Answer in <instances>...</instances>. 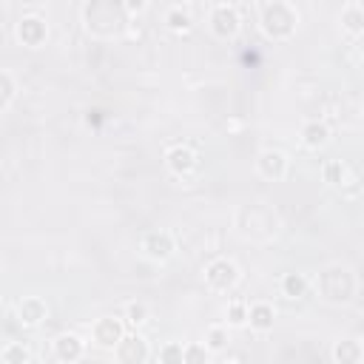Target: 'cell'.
I'll list each match as a JSON object with an SVG mask.
<instances>
[{
    "mask_svg": "<svg viewBox=\"0 0 364 364\" xmlns=\"http://www.w3.org/2000/svg\"><path fill=\"white\" fill-rule=\"evenodd\" d=\"M14 34H17V40H20L23 46L40 48V46L46 43V37H48V26H46V20H43L40 14H23V17L17 20Z\"/></svg>",
    "mask_w": 364,
    "mask_h": 364,
    "instance_id": "6",
    "label": "cell"
},
{
    "mask_svg": "<svg viewBox=\"0 0 364 364\" xmlns=\"http://www.w3.org/2000/svg\"><path fill=\"white\" fill-rule=\"evenodd\" d=\"M341 26H344L353 37H358V34L364 31V6H361L358 0H353V3H347V6L341 9Z\"/></svg>",
    "mask_w": 364,
    "mask_h": 364,
    "instance_id": "17",
    "label": "cell"
},
{
    "mask_svg": "<svg viewBox=\"0 0 364 364\" xmlns=\"http://www.w3.org/2000/svg\"><path fill=\"white\" fill-rule=\"evenodd\" d=\"M17 318L23 327H37L48 318V304L40 299V296H26L20 304H17Z\"/></svg>",
    "mask_w": 364,
    "mask_h": 364,
    "instance_id": "11",
    "label": "cell"
},
{
    "mask_svg": "<svg viewBox=\"0 0 364 364\" xmlns=\"http://www.w3.org/2000/svg\"><path fill=\"white\" fill-rule=\"evenodd\" d=\"M273 321H276L273 304H267V301H253V304H247V324H250V330L267 333V330H273Z\"/></svg>",
    "mask_w": 364,
    "mask_h": 364,
    "instance_id": "12",
    "label": "cell"
},
{
    "mask_svg": "<svg viewBox=\"0 0 364 364\" xmlns=\"http://www.w3.org/2000/svg\"><path fill=\"white\" fill-rule=\"evenodd\" d=\"M225 316H228V318H225V321H228L225 327H245V324H247V304L236 299V301L228 304Z\"/></svg>",
    "mask_w": 364,
    "mask_h": 364,
    "instance_id": "23",
    "label": "cell"
},
{
    "mask_svg": "<svg viewBox=\"0 0 364 364\" xmlns=\"http://www.w3.org/2000/svg\"><path fill=\"white\" fill-rule=\"evenodd\" d=\"M282 293L287 299H301L307 296V279L301 273H284L282 276Z\"/></svg>",
    "mask_w": 364,
    "mask_h": 364,
    "instance_id": "18",
    "label": "cell"
},
{
    "mask_svg": "<svg viewBox=\"0 0 364 364\" xmlns=\"http://www.w3.org/2000/svg\"><path fill=\"white\" fill-rule=\"evenodd\" d=\"M165 165L173 176H188L191 171H196L199 165V156L191 145H171L168 154H165Z\"/></svg>",
    "mask_w": 364,
    "mask_h": 364,
    "instance_id": "10",
    "label": "cell"
},
{
    "mask_svg": "<svg viewBox=\"0 0 364 364\" xmlns=\"http://www.w3.org/2000/svg\"><path fill=\"white\" fill-rule=\"evenodd\" d=\"M139 250H142L151 262H165V259H171V256H173L176 242H173V236H171L168 230H151V233H145V236H142Z\"/></svg>",
    "mask_w": 364,
    "mask_h": 364,
    "instance_id": "7",
    "label": "cell"
},
{
    "mask_svg": "<svg viewBox=\"0 0 364 364\" xmlns=\"http://www.w3.org/2000/svg\"><path fill=\"white\" fill-rule=\"evenodd\" d=\"M219 364H242V361H239V358H222Z\"/></svg>",
    "mask_w": 364,
    "mask_h": 364,
    "instance_id": "28",
    "label": "cell"
},
{
    "mask_svg": "<svg viewBox=\"0 0 364 364\" xmlns=\"http://www.w3.org/2000/svg\"><path fill=\"white\" fill-rule=\"evenodd\" d=\"M202 279H205L208 290H213V293H228V290H233V287L239 284L242 273H239V264H236L233 259L216 256V259H210V262L205 264Z\"/></svg>",
    "mask_w": 364,
    "mask_h": 364,
    "instance_id": "3",
    "label": "cell"
},
{
    "mask_svg": "<svg viewBox=\"0 0 364 364\" xmlns=\"http://www.w3.org/2000/svg\"><path fill=\"white\" fill-rule=\"evenodd\" d=\"M159 361L162 364H182V341H168L159 347Z\"/></svg>",
    "mask_w": 364,
    "mask_h": 364,
    "instance_id": "25",
    "label": "cell"
},
{
    "mask_svg": "<svg viewBox=\"0 0 364 364\" xmlns=\"http://www.w3.org/2000/svg\"><path fill=\"white\" fill-rule=\"evenodd\" d=\"M148 355H151L148 341H145L139 333H125V336L117 341V347H114L117 364H145Z\"/></svg>",
    "mask_w": 364,
    "mask_h": 364,
    "instance_id": "5",
    "label": "cell"
},
{
    "mask_svg": "<svg viewBox=\"0 0 364 364\" xmlns=\"http://www.w3.org/2000/svg\"><path fill=\"white\" fill-rule=\"evenodd\" d=\"M11 100H14V80L6 71H0V111L9 108Z\"/></svg>",
    "mask_w": 364,
    "mask_h": 364,
    "instance_id": "26",
    "label": "cell"
},
{
    "mask_svg": "<svg viewBox=\"0 0 364 364\" xmlns=\"http://www.w3.org/2000/svg\"><path fill=\"white\" fill-rule=\"evenodd\" d=\"M256 173H259L262 179H267V182L284 179V176H287V156H284L282 151H276V148L259 151V156H256Z\"/></svg>",
    "mask_w": 364,
    "mask_h": 364,
    "instance_id": "8",
    "label": "cell"
},
{
    "mask_svg": "<svg viewBox=\"0 0 364 364\" xmlns=\"http://www.w3.org/2000/svg\"><path fill=\"white\" fill-rule=\"evenodd\" d=\"M145 9H148V3H142V0H139V3H125V6H122V11H145Z\"/></svg>",
    "mask_w": 364,
    "mask_h": 364,
    "instance_id": "27",
    "label": "cell"
},
{
    "mask_svg": "<svg viewBox=\"0 0 364 364\" xmlns=\"http://www.w3.org/2000/svg\"><path fill=\"white\" fill-rule=\"evenodd\" d=\"M182 364H210V353L205 344L199 341H188L182 344Z\"/></svg>",
    "mask_w": 364,
    "mask_h": 364,
    "instance_id": "22",
    "label": "cell"
},
{
    "mask_svg": "<svg viewBox=\"0 0 364 364\" xmlns=\"http://www.w3.org/2000/svg\"><path fill=\"white\" fill-rule=\"evenodd\" d=\"M125 321L134 324V327H142L148 321V304L142 301H128L125 304Z\"/></svg>",
    "mask_w": 364,
    "mask_h": 364,
    "instance_id": "24",
    "label": "cell"
},
{
    "mask_svg": "<svg viewBox=\"0 0 364 364\" xmlns=\"http://www.w3.org/2000/svg\"><path fill=\"white\" fill-rule=\"evenodd\" d=\"M330 355H333L336 364H361V341H358L355 336L338 338V341L333 344Z\"/></svg>",
    "mask_w": 364,
    "mask_h": 364,
    "instance_id": "14",
    "label": "cell"
},
{
    "mask_svg": "<svg viewBox=\"0 0 364 364\" xmlns=\"http://www.w3.org/2000/svg\"><path fill=\"white\" fill-rule=\"evenodd\" d=\"M31 361V350L23 341H9L3 347V364H28Z\"/></svg>",
    "mask_w": 364,
    "mask_h": 364,
    "instance_id": "21",
    "label": "cell"
},
{
    "mask_svg": "<svg viewBox=\"0 0 364 364\" xmlns=\"http://www.w3.org/2000/svg\"><path fill=\"white\" fill-rule=\"evenodd\" d=\"M228 327L225 324H213V327H208V333H205V347H208V353H222L225 347H228Z\"/></svg>",
    "mask_w": 364,
    "mask_h": 364,
    "instance_id": "20",
    "label": "cell"
},
{
    "mask_svg": "<svg viewBox=\"0 0 364 364\" xmlns=\"http://www.w3.org/2000/svg\"><path fill=\"white\" fill-rule=\"evenodd\" d=\"M165 23H168V28L176 31V34L191 31V26H193L191 6H188V3H173V6H168V9H165Z\"/></svg>",
    "mask_w": 364,
    "mask_h": 364,
    "instance_id": "15",
    "label": "cell"
},
{
    "mask_svg": "<svg viewBox=\"0 0 364 364\" xmlns=\"http://www.w3.org/2000/svg\"><path fill=\"white\" fill-rule=\"evenodd\" d=\"M208 23H210V31H213L219 40H230V37L239 34L242 17H239V9H236L233 3H216V6H210Z\"/></svg>",
    "mask_w": 364,
    "mask_h": 364,
    "instance_id": "4",
    "label": "cell"
},
{
    "mask_svg": "<svg viewBox=\"0 0 364 364\" xmlns=\"http://www.w3.org/2000/svg\"><path fill=\"white\" fill-rule=\"evenodd\" d=\"M301 142H304L307 148H313V151L324 148V145L330 142V128H327V122H321V119H307V122L301 125Z\"/></svg>",
    "mask_w": 364,
    "mask_h": 364,
    "instance_id": "16",
    "label": "cell"
},
{
    "mask_svg": "<svg viewBox=\"0 0 364 364\" xmlns=\"http://www.w3.org/2000/svg\"><path fill=\"white\" fill-rule=\"evenodd\" d=\"M259 26L270 40H287L299 26V11L293 3H262L259 6Z\"/></svg>",
    "mask_w": 364,
    "mask_h": 364,
    "instance_id": "1",
    "label": "cell"
},
{
    "mask_svg": "<svg viewBox=\"0 0 364 364\" xmlns=\"http://www.w3.org/2000/svg\"><path fill=\"white\" fill-rule=\"evenodd\" d=\"M122 336H125V327H122V321L114 318V316H102V318H97V321L91 324V341H94L97 347L114 350Z\"/></svg>",
    "mask_w": 364,
    "mask_h": 364,
    "instance_id": "9",
    "label": "cell"
},
{
    "mask_svg": "<svg viewBox=\"0 0 364 364\" xmlns=\"http://www.w3.org/2000/svg\"><path fill=\"white\" fill-rule=\"evenodd\" d=\"M321 173H324V182H330V185H347V165L341 162V159H327L324 162V168H321Z\"/></svg>",
    "mask_w": 364,
    "mask_h": 364,
    "instance_id": "19",
    "label": "cell"
},
{
    "mask_svg": "<svg viewBox=\"0 0 364 364\" xmlns=\"http://www.w3.org/2000/svg\"><path fill=\"white\" fill-rule=\"evenodd\" d=\"M82 350H85V341H82L77 333H63V336L54 338V355H57L60 361H65V364L77 361V358L82 355Z\"/></svg>",
    "mask_w": 364,
    "mask_h": 364,
    "instance_id": "13",
    "label": "cell"
},
{
    "mask_svg": "<svg viewBox=\"0 0 364 364\" xmlns=\"http://www.w3.org/2000/svg\"><path fill=\"white\" fill-rule=\"evenodd\" d=\"M316 287L321 290V296L333 304H344L355 296L358 290V279L347 264H330L324 273H318Z\"/></svg>",
    "mask_w": 364,
    "mask_h": 364,
    "instance_id": "2",
    "label": "cell"
}]
</instances>
